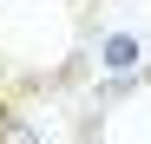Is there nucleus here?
<instances>
[{
  "label": "nucleus",
  "mask_w": 151,
  "mask_h": 144,
  "mask_svg": "<svg viewBox=\"0 0 151 144\" xmlns=\"http://www.w3.org/2000/svg\"><path fill=\"white\" fill-rule=\"evenodd\" d=\"M0 144H40V138H33L27 125H20L13 111H0Z\"/></svg>",
  "instance_id": "f03ea898"
},
{
  "label": "nucleus",
  "mask_w": 151,
  "mask_h": 144,
  "mask_svg": "<svg viewBox=\"0 0 151 144\" xmlns=\"http://www.w3.org/2000/svg\"><path fill=\"white\" fill-rule=\"evenodd\" d=\"M99 53H105V66H112V72H132V66H138V39H132V33H112Z\"/></svg>",
  "instance_id": "f257e3e1"
}]
</instances>
